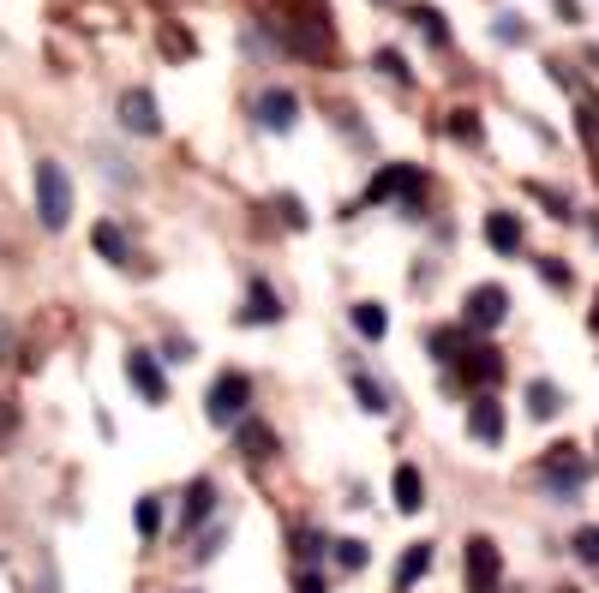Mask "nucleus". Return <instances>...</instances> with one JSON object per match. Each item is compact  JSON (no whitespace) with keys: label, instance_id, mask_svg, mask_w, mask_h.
<instances>
[{"label":"nucleus","instance_id":"obj_11","mask_svg":"<svg viewBox=\"0 0 599 593\" xmlns=\"http://www.w3.org/2000/svg\"><path fill=\"white\" fill-rule=\"evenodd\" d=\"M456 360H462V366H468V378H474V384H480V390H492V384H498V378H504V360H498V348H462V354H456Z\"/></svg>","mask_w":599,"mask_h":593},{"label":"nucleus","instance_id":"obj_27","mask_svg":"<svg viewBox=\"0 0 599 593\" xmlns=\"http://www.w3.org/2000/svg\"><path fill=\"white\" fill-rule=\"evenodd\" d=\"M378 66H384L396 84H408V66H402V54H396V48H384V54H378Z\"/></svg>","mask_w":599,"mask_h":593},{"label":"nucleus","instance_id":"obj_2","mask_svg":"<svg viewBox=\"0 0 599 593\" xmlns=\"http://www.w3.org/2000/svg\"><path fill=\"white\" fill-rule=\"evenodd\" d=\"M246 396H252L246 372H222V378L210 384V426H234V420L246 414Z\"/></svg>","mask_w":599,"mask_h":593},{"label":"nucleus","instance_id":"obj_18","mask_svg":"<svg viewBox=\"0 0 599 593\" xmlns=\"http://www.w3.org/2000/svg\"><path fill=\"white\" fill-rule=\"evenodd\" d=\"M426 570H432V546H408V552H402V564H396V588H414Z\"/></svg>","mask_w":599,"mask_h":593},{"label":"nucleus","instance_id":"obj_22","mask_svg":"<svg viewBox=\"0 0 599 593\" xmlns=\"http://www.w3.org/2000/svg\"><path fill=\"white\" fill-rule=\"evenodd\" d=\"M570 546H576V558H582L588 570H599V528H576V540H570Z\"/></svg>","mask_w":599,"mask_h":593},{"label":"nucleus","instance_id":"obj_4","mask_svg":"<svg viewBox=\"0 0 599 593\" xmlns=\"http://www.w3.org/2000/svg\"><path fill=\"white\" fill-rule=\"evenodd\" d=\"M498 576H504V558L492 540H468V588L474 593H498Z\"/></svg>","mask_w":599,"mask_h":593},{"label":"nucleus","instance_id":"obj_12","mask_svg":"<svg viewBox=\"0 0 599 593\" xmlns=\"http://www.w3.org/2000/svg\"><path fill=\"white\" fill-rule=\"evenodd\" d=\"M390 492H396V510H402V516H414V510L426 504V480H420V468H408V462H402V468H396V480H390Z\"/></svg>","mask_w":599,"mask_h":593},{"label":"nucleus","instance_id":"obj_24","mask_svg":"<svg viewBox=\"0 0 599 593\" xmlns=\"http://www.w3.org/2000/svg\"><path fill=\"white\" fill-rule=\"evenodd\" d=\"M432 354H438V360L450 366V360L462 354V330H438V336H432Z\"/></svg>","mask_w":599,"mask_h":593},{"label":"nucleus","instance_id":"obj_5","mask_svg":"<svg viewBox=\"0 0 599 593\" xmlns=\"http://www.w3.org/2000/svg\"><path fill=\"white\" fill-rule=\"evenodd\" d=\"M126 378H132V384L144 390V402H150V408H162V402H168V378H162V366H156V354H144V348H132V354H126Z\"/></svg>","mask_w":599,"mask_h":593},{"label":"nucleus","instance_id":"obj_16","mask_svg":"<svg viewBox=\"0 0 599 593\" xmlns=\"http://www.w3.org/2000/svg\"><path fill=\"white\" fill-rule=\"evenodd\" d=\"M558 408H564V396H558V384H528V414L534 420H558Z\"/></svg>","mask_w":599,"mask_h":593},{"label":"nucleus","instance_id":"obj_17","mask_svg":"<svg viewBox=\"0 0 599 593\" xmlns=\"http://www.w3.org/2000/svg\"><path fill=\"white\" fill-rule=\"evenodd\" d=\"M210 510H216V486H210V480H192V492H186V510H180V516H186V528H198Z\"/></svg>","mask_w":599,"mask_h":593},{"label":"nucleus","instance_id":"obj_13","mask_svg":"<svg viewBox=\"0 0 599 593\" xmlns=\"http://www.w3.org/2000/svg\"><path fill=\"white\" fill-rule=\"evenodd\" d=\"M486 240H492L498 252H522V222H516L510 210H492V216H486Z\"/></svg>","mask_w":599,"mask_h":593},{"label":"nucleus","instance_id":"obj_14","mask_svg":"<svg viewBox=\"0 0 599 593\" xmlns=\"http://www.w3.org/2000/svg\"><path fill=\"white\" fill-rule=\"evenodd\" d=\"M90 240H96V252H102L108 264H132V252H126V234H120L114 222H96V228H90Z\"/></svg>","mask_w":599,"mask_h":593},{"label":"nucleus","instance_id":"obj_3","mask_svg":"<svg viewBox=\"0 0 599 593\" xmlns=\"http://www.w3.org/2000/svg\"><path fill=\"white\" fill-rule=\"evenodd\" d=\"M504 318H510V294L498 282H486V288L468 294V330H498Z\"/></svg>","mask_w":599,"mask_h":593},{"label":"nucleus","instance_id":"obj_19","mask_svg":"<svg viewBox=\"0 0 599 593\" xmlns=\"http://www.w3.org/2000/svg\"><path fill=\"white\" fill-rule=\"evenodd\" d=\"M276 318H282L276 294H270L264 282H252V306H246V324H276Z\"/></svg>","mask_w":599,"mask_h":593},{"label":"nucleus","instance_id":"obj_9","mask_svg":"<svg viewBox=\"0 0 599 593\" xmlns=\"http://www.w3.org/2000/svg\"><path fill=\"white\" fill-rule=\"evenodd\" d=\"M420 192V168H384L378 180H372V204H384V198H414Z\"/></svg>","mask_w":599,"mask_h":593},{"label":"nucleus","instance_id":"obj_15","mask_svg":"<svg viewBox=\"0 0 599 593\" xmlns=\"http://www.w3.org/2000/svg\"><path fill=\"white\" fill-rule=\"evenodd\" d=\"M354 330H360L366 342H384V330H390V312H384V306H372V300H360V306H354Z\"/></svg>","mask_w":599,"mask_h":593},{"label":"nucleus","instance_id":"obj_10","mask_svg":"<svg viewBox=\"0 0 599 593\" xmlns=\"http://www.w3.org/2000/svg\"><path fill=\"white\" fill-rule=\"evenodd\" d=\"M546 480H552V492H576V486L588 480V468L570 456V444H558V450L546 456Z\"/></svg>","mask_w":599,"mask_h":593},{"label":"nucleus","instance_id":"obj_6","mask_svg":"<svg viewBox=\"0 0 599 593\" xmlns=\"http://www.w3.org/2000/svg\"><path fill=\"white\" fill-rule=\"evenodd\" d=\"M120 126H126V132H144V138H156V132H162L156 96H150V90H126V96H120Z\"/></svg>","mask_w":599,"mask_h":593},{"label":"nucleus","instance_id":"obj_21","mask_svg":"<svg viewBox=\"0 0 599 593\" xmlns=\"http://www.w3.org/2000/svg\"><path fill=\"white\" fill-rule=\"evenodd\" d=\"M414 24H420V36H426V42H450V30H444V12H438V6H420V12H414Z\"/></svg>","mask_w":599,"mask_h":593},{"label":"nucleus","instance_id":"obj_20","mask_svg":"<svg viewBox=\"0 0 599 593\" xmlns=\"http://www.w3.org/2000/svg\"><path fill=\"white\" fill-rule=\"evenodd\" d=\"M354 396H360V408H366V414H384V408H390V396H384V384H372L366 372H354Z\"/></svg>","mask_w":599,"mask_h":593},{"label":"nucleus","instance_id":"obj_23","mask_svg":"<svg viewBox=\"0 0 599 593\" xmlns=\"http://www.w3.org/2000/svg\"><path fill=\"white\" fill-rule=\"evenodd\" d=\"M132 522H138V534H156V528H162V510H156V498H138V504H132Z\"/></svg>","mask_w":599,"mask_h":593},{"label":"nucleus","instance_id":"obj_30","mask_svg":"<svg viewBox=\"0 0 599 593\" xmlns=\"http://www.w3.org/2000/svg\"><path fill=\"white\" fill-rule=\"evenodd\" d=\"M594 336H599V300H594Z\"/></svg>","mask_w":599,"mask_h":593},{"label":"nucleus","instance_id":"obj_25","mask_svg":"<svg viewBox=\"0 0 599 593\" xmlns=\"http://www.w3.org/2000/svg\"><path fill=\"white\" fill-rule=\"evenodd\" d=\"M240 444H246V456H252V462H264V456H270V432H264V426H246V432H240Z\"/></svg>","mask_w":599,"mask_h":593},{"label":"nucleus","instance_id":"obj_8","mask_svg":"<svg viewBox=\"0 0 599 593\" xmlns=\"http://www.w3.org/2000/svg\"><path fill=\"white\" fill-rule=\"evenodd\" d=\"M258 120H264L270 132H288V126L300 120V102H294L288 90H264V96H258Z\"/></svg>","mask_w":599,"mask_h":593},{"label":"nucleus","instance_id":"obj_7","mask_svg":"<svg viewBox=\"0 0 599 593\" xmlns=\"http://www.w3.org/2000/svg\"><path fill=\"white\" fill-rule=\"evenodd\" d=\"M468 426H474V438H480V444H504V408H498V396H492V390H480V396H474Z\"/></svg>","mask_w":599,"mask_h":593},{"label":"nucleus","instance_id":"obj_28","mask_svg":"<svg viewBox=\"0 0 599 593\" xmlns=\"http://www.w3.org/2000/svg\"><path fill=\"white\" fill-rule=\"evenodd\" d=\"M300 593H324V582H318V576H300Z\"/></svg>","mask_w":599,"mask_h":593},{"label":"nucleus","instance_id":"obj_1","mask_svg":"<svg viewBox=\"0 0 599 593\" xmlns=\"http://www.w3.org/2000/svg\"><path fill=\"white\" fill-rule=\"evenodd\" d=\"M36 216H42V228H66L72 222V180H66V168L60 162H36Z\"/></svg>","mask_w":599,"mask_h":593},{"label":"nucleus","instance_id":"obj_29","mask_svg":"<svg viewBox=\"0 0 599 593\" xmlns=\"http://www.w3.org/2000/svg\"><path fill=\"white\" fill-rule=\"evenodd\" d=\"M6 342H12V336H6V324H0V354H6Z\"/></svg>","mask_w":599,"mask_h":593},{"label":"nucleus","instance_id":"obj_26","mask_svg":"<svg viewBox=\"0 0 599 593\" xmlns=\"http://www.w3.org/2000/svg\"><path fill=\"white\" fill-rule=\"evenodd\" d=\"M336 564H342V570H360V564H366V546H360V540H336Z\"/></svg>","mask_w":599,"mask_h":593}]
</instances>
